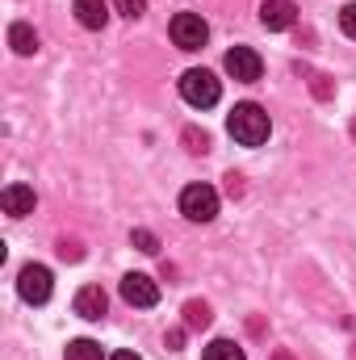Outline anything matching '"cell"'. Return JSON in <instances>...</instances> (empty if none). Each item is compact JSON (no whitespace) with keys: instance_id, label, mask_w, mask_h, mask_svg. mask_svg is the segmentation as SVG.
Segmentation results:
<instances>
[{"instance_id":"cell-7","label":"cell","mask_w":356,"mask_h":360,"mask_svg":"<svg viewBox=\"0 0 356 360\" xmlns=\"http://www.w3.org/2000/svg\"><path fill=\"white\" fill-rule=\"evenodd\" d=\"M227 72H231L239 84H252V80H260L265 63H260V55H256L252 46H231V51H227Z\"/></svg>"},{"instance_id":"cell-16","label":"cell","mask_w":356,"mask_h":360,"mask_svg":"<svg viewBox=\"0 0 356 360\" xmlns=\"http://www.w3.org/2000/svg\"><path fill=\"white\" fill-rule=\"evenodd\" d=\"M130 243H134L139 252H147V256H155V252H160V239H155L151 231H143V226H139V231L130 235Z\"/></svg>"},{"instance_id":"cell-18","label":"cell","mask_w":356,"mask_h":360,"mask_svg":"<svg viewBox=\"0 0 356 360\" xmlns=\"http://www.w3.org/2000/svg\"><path fill=\"white\" fill-rule=\"evenodd\" d=\"M113 8H117L122 17H130V21H134V17H143V13H147V0H113Z\"/></svg>"},{"instance_id":"cell-14","label":"cell","mask_w":356,"mask_h":360,"mask_svg":"<svg viewBox=\"0 0 356 360\" xmlns=\"http://www.w3.org/2000/svg\"><path fill=\"white\" fill-rule=\"evenodd\" d=\"M205 360H248V356H243V348L235 340H210L205 344Z\"/></svg>"},{"instance_id":"cell-1","label":"cell","mask_w":356,"mask_h":360,"mask_svg":"<svg viewBox=\"0 0 356 360\" xmlns=\"http://www.w3.org/2000/svg\"><path fill=\"white\" fill-rule=\"evenodd\" d=\"M227 130H231V139H235V143H243V147H260V143H268L272 122H268V113L260 109V105L243 101V105H235V109H231Z\"/></svg>"},{"instance_id":"cell-11","label":"cell","mask_w":356,"mask_h":360,"mask_svg":"<svg viewBox=\"0 0 356 360\" xmlns=\"http://www.w3.org/2000/svg\"><path fill=\"white\" fill-rule=\"evenodd\" d=\"M76 21H80L84 30H105V21H109L105 0H76Z\"/></svg>"},{"instance_id":"cell-20","label":"cell","mask_w":356,"mask_h":360,"mask_svg":"<svg viewBox=\"0 0 356 360\" xmlns=\"http://www.w3.org/2000/svg\"><path fill=\"white\" fill-rule=\"evenodd\" d=\"M59 256H63V260H80L84 252H80V243H68V239H63V243H59Z\"/></svg>"},{"instance_id":"cell-12","label":"cell","mask_w":356,"mask_h":360,"mask_svg":"<svg viewBox=\"0 0 356 360\" xmlns=\"http://www.w3.org/2000/svg\"><path fill=\"white\" fill-rule=\"evenodd\" d=\"M8 46H13L17 55H34V51H38V34H34V25L13 21V25H8Z\"/></svg>"},{"instance_id":"cell-15","label":"cell","mask_w":356,"mask_h":360,"mask_svg":"<svg viewBox=\"0 0 356 360\" xmlns=\"http://www.w3.org/2000/svg\"><path fill=\"white\" fill-rule=\"evenodd\" d=\"M68 360H105V356H101V344H92V340H72V344H68Z\"/></svg>"},{"instance_id":"cell-2","label":"cell","mask_w":356,"mask_h":360,"mask_svg":"<svg viewBox=\"0 0 356 360\" xmlns=\"http://www.w3.org/2000/svg\"><path fill=\"white\" fill-rule=\"evenodd\" d=\"M180 96H184L193 109H210V105H218L222 89H218V80H214L205 68H189V72L180 76Z\"/></svg>"},{"instance_id":"cell-4","label":"cell","mask_w":356,"mask_h":360,"mask_svg":"<svg viewBox=\"0 0 356 360\" xmlns=\"http://www.w3.org/2000/svg\"><path fill=\"white\" fill-rule=\"evenodd\" d=\"M168 30H172V42H177L180 51H201L210 42V25H205L201 13H177Z\"/></svg>"},{"instance_id":"cell-13","label":"cell","mask_w":356,"mask_h":360,"mask_svg":"<svg viewBox=\"0 0 356 360\" xmlns=\"http://www.w3.org/2000/svg\"><path fill=\"white\" fill-rule=\"evenodd\" d=\"M210 319H214V314H210V306H205V302H197V297H193V302H184V327H189V331H205V327H210Z\"/></svg>"},{"instance_id":"cell-5","label":"cell","mask_w":356,"mask_h":360,"mask_svg":"<svg viewBox=\"0 0 356 360\" xmlns=\"http://www.w3.org/2000/svg\"><path fill=\"white\" fill-rule=\"evenodd\" d=\"M51 289H55V281H51V269H46V264H25L21 276H17V293H21L30 306H42V302L51 297Z\"/></svg>"},{"instance_id":"cell-22","label":"cell","mask_w":356,"mask_h":360,"mask_svg":"<svg viewBox=\"0 0 356 360\" xmlns=\"http://www.w3.org/2000/svg\"><path fill=\"white\" fill-rule=\"evenodd\" d=\"M109 360H143V356H139V352H113Z\"/></svg>"},{"instance_id":"cell-17","label":"cell","mask_w":356,"mask_h":360,"mask_svg":"<svg viewBox=\"0 0 356 360\" xmlns=\"http://www.w3.org/2000/svg\"><path fill=\"white\" fill-rule=\"evenodd\" d=\"M184 143H189V151H193V155H205V151H210V139H205L201 130H193V126L184 130Z\"/></svg>"},{"instance_id":"cell-8","label":"cell","mask_w":356,"mask_h":360,"mask_svg":"<svg viewBox=\"0 0 356 360\" xmlns=\"http://www.w3.org/2000/svg\"><path fill=\"white\" fill-rule=\"evenodd\" d=\"M260 21H265V30H293V21H298V4L293 0H265L260 4Z\"/></svg>"},{"instance_id":"cell-6","label":"cell","mask_w":356,"mask_h":360,"mask_svg":"<svg viewBox=\"0 0 356 360\" xmlns=\"http://www.w3.org/2000/svg\"><path fill=\"white\" fill-rule=\"evenodd\" d=\"M122 297H126L130 306L147 310V306L160 302V285H155L147 272H126V276H122Z\"/></svg>"},{"instance_id":"cell-23","label":"cell","mask_w":356,"mask_h":360,"mask_svg":"<svg viewBox=\"0 0 356 360\" xmlns=\"http://www.w3.org/2000/svg\"><path fill=\"white\" fill-rule=\"evenodd\" d=\"M272 360H289V352H276V356H272Z\"/></svg>"},{"instance_id":"cell-9","label":"cell","mask_w":356,"mask_h":360,"mask_svg":"<svg viewBox=\"0 0 356 360\" xmlns=\"http://www.w3.org/2000/svg\"><path fill=\"white\" fill-rule=\"evenodd\" d=\"M0 205H4L8 218H25V214H34V188L30 184H8L0 193Z\"/></svg>"},{"instance_id":"cell-3","label":"cell","mask_w":356,"mask_h":360,"mask_svg":"<svg viewBox=\"0 0 356 360\" xmlns=\"http://www.w3.org/2000/svg\"><path fill=\"white\" fill-rule=\"evenodd\" d=\"M180 214H184L189 222H214V214H218V193H214L210 184H189V188L180 193Z\"/></svg>"},{"instance_id":"cell-19","label":"cell","mask_w":356,"mask_h":360,"mask_svg":"<svg viewBox=\"0 0 356 360\" xmlns=\"http://www.w3.org/2000/svg\"><path fill=\"white\" fill-rule=\"evenodd\" d=\"M340 30H344L348 38H356V4H344V8H340Z\"/></svg>"},{"instance_id":"cell-21","label":"cell","mask_w":356,"mask_h":360,"mask_svg":"<svg viewBox=\"0 0 356 360\" xmlns=\"http://www.w3.org/2000/svg\"><path fill=\"white\" fill-rule=\"evenodd\" d=\"M184 344V327H177V331H168V348H180Z\"/></svg>"},{"instance_id":"cell-10","label":"cell","mask_w":356,"mask_h":360,"mask_svg":"<svg viewBox=\"0 0 356 360\" xmlns=\"http://www.w3.org/2000/svg\"><path fill=\"white\" fill-rule=\"evenodd\" d=\"M105 306H109V297H105L101 285H84V289L76 293V314H80V319H92V323H96V319L105 314Z\"/></svg>"}]
</instances>
